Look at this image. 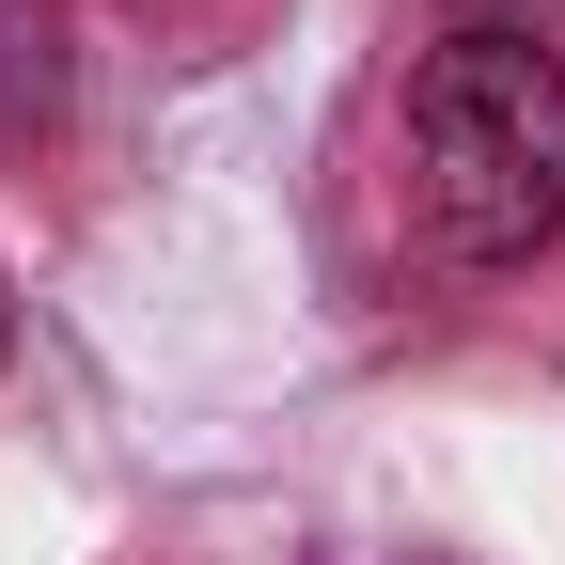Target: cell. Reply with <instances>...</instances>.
I'll use <instances>...</instances> for the list:
<instances>
[{
	"label": "cell",
	"instance_id": "cell-1",
	"mask_svg": "<svg viewBox=\"0 0 565 565\" xmlns=\"http://www.w3.org/2000/svg\"><path fill=\"white\" fill-rule=\"evenodd\" d=\"M408 204L456 267H534L565 236V47L471 17L408 63Z\"/></svg>",
	"mask_w": 565,
	"mask_h": 565
}]
</instances>
